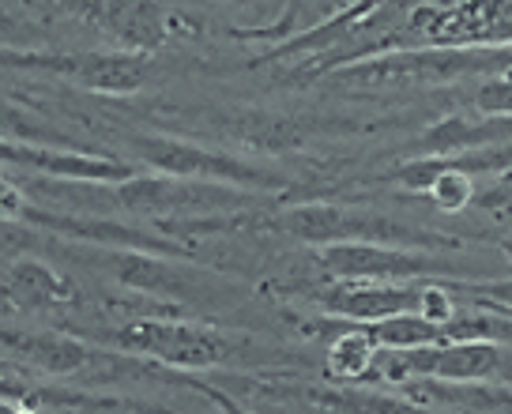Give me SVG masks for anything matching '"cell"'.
Segmentation results:
<instances>
[{
    "label": "cell",
    "instance_id": "e0dca14e",
    "mask_svg": "<svg viewBox=\"0 0 512 414\" xmlns=\"http://www.w3.org/2000/svg\"><path fill=\"white\" fill-rule=\"evenodd\" d=\"M57 414H166L151 403L128 396H102V392H46L42 396Z\"/></svg>",
    "mask_w": 512,
    "mask_h": 414
},
{
    "label": "cell",
    "instance_id": "9a60e30c",
    "mask_svg": "<svg viewBox=\"0 0 512 414\" xmlns=\"http://www.w3.org/2000/svg\"><path fill=\"white\" fill-rule=\"evenodd\" d=\"M373 358H377V343L369 335V324H354L328 347L324 377L332 384H362L373 373Z\"/></svg>",
    "mask_w": 512,
    "mask_h": 414
},
{
    "label": "cell",
    "instance_id": "3957f363",
    "mask_svg": "<svg viewBox=\"0 0 512 414\" xmlns=\"http://www.w3.org/2000/svg\"><path fill=\"white\" fill-rule=\"evenodd\" d=\"M407 377H433L448 384H490L509 377V343L494 339H456L437 347H411V351H381L373 358L369 381L400 384Z\"/></svg>",
    "mask_w": 512,
    "mask_h": 414
},
{
    "label": "cell",
    "instance_id": "7402d4cb",
    "mask_svg": "<svg viewBox=\"0 0 512 414\" xmlns=\"http://www.w3.org/2000/svg\"><path fill=\"white\" fill-rule=\"evenodd\" d=\"M27 211H31L27 192L19 189L12 177H4V170H0V223H23Z\"/></svg>",
    "mask_w": 512,
    "mask_h": 414
},
{
    "label": "cell",
    "instance_id": "6da1fadb",
    "mask_svg": "<svg viewBox=\"0 0 512 414\" xmlns=\"http://www.w3.org/2000/svg\"><path fill=\"white\" fill-rule=\"evenodd\" d=\"M509 72V49H403L381 57H358L351 64L328 68V80L354 91H400V87H437L464 76Z\"/></svg>",
    "mask_w": 512,
    "mask_h": 414
},
{
    "label": "cell",
    "instance_id": "ffe728a7",
    "mask_svg": "<svg viewBox=\"0 0 512 414\" xmlns=\"http://www.w3.org/2000/svg\"><path fill=\"white\" fill-rule=\"evenodd\" d=\"M475 110L486 117H509L512 113V83L509 72H494L490 80L475 87Z\"/></svg>",
    "mask_w": 512,
    "mask_h": 414
},
{
    "label": "cell",
    "instance_id": "d6986e66",
    "mask_svg": "<svg viewBox=\"0 0 512 414\" xmlns=\"http://www.w3.org/2000/svg\"><path fill=\"white\" fill-rule=\"evenodd\" d=\"M426 196H433L441 211H464V207L475 204V181H471V177H464V174H452V170H445V174L430 185V192H426Z\"/></svg>",
    "mask_w": 512,
    "mask_h": 414
},
{
    "label": "cell",
    "instance_id": "9c48e42d",
    "mask_svg": "<svg viewBox=\"0 0 512 414\" xmlns=\"http://www.w3.org/2000/svg\"><path fill=\"white\" fill-rule=\"evenodd\" d=\"M83 16L91 19L121 53L151 57L174 34V16L159 0H87Z\"/></svg>",
    "mask_w": 512,
    "mask_h": 414
},
{
    "label": "cell",
    "instance_id": "7a4b0ae2",
    "mask_svg": "<svg viewBox=\"0 0 512 414\" xmlns=\"http://www.w3.org/2000/svg\"><path fill=\"white\" fill-rule=\"evenodd\" d=\"M110 200L117 211H132L144 219H166L174 230H189L200 215L219 211H245L253 196L219 181H196V177H166V174H132L110 185Z\"/></svg>",
    "mask_w": 512,
    "mask_h": 414
},
{
    "label": "cell",
    "instance_id": "2e32d148",
    "mask_svg": "<svg viewBox=\"0 0 512 414\" xmlns=\"http://www.w3.org/2000/svg\"><path fill=\"white\" fill-rule=\"evenodd\" d=\"M317 403L332 414H437L426 407L407 403L396 392H369V388H336V392H320Z\"/></svg>",
    "mask_w": 512,
    "mask_h": 414
},
{
    "label": "cell",
    "instance_id": "7c38bea8",
    "mask_svg": "<svg viewBox=\"0 0 512 414\" xmlns=\"http://www.w3.org/2000/svg\"><path fill=\"white\" fill-rule=\"evenodd\" d=\"M0 294L16 309H49V305H72L83 298V290L68 275L42 260H16L0 283Z\"/></svg>",
    "mask_w": 512,
    "mask_h": 414
},
{
    "label": "cell",
    "instance_id": "ac0fdd59",
    "mask_svg": "<svg viewBox=\"0 0 512 414\" xmlns=\"http://www.w3.org/2000/svg\"><path fill=\"white\" fill-rule=\"evenodd\" d=\"M249 132H241L256 151H287L305 140V128L294 117H275V113H256L249 117Z\"/></svg>",
    "mask_w": 512,
    "mask_h": 414
},
{
    "label": "cell",
    "instance_id": "52a82bcc",
    "mask_svg": "<svg viewBox=\"0 0 512 414\" xmlns=\"http://www.w3.org/2000/svg\"><path fill=\"white\" fill-rule=\"evenodd\" d=\"M136 155L166 177H196V181H219V185H234V189H283V181L272 177L260 166L223 155V151H211L192 140H177L166 132H140L136 140Z\"/></svg>",
    "mask_w": 512,
    "mask_h": 414
},
{
    "label": "cell",
    "instance_id": "30bf717a",
    "mask_svg": "<svg viewBox=\"0 0 512 414\" xmlns=\"http://www.w3.org/2000/svg\"><path fill=\"white\" fill-rule=\"evenodd\" d=\"M430 283V279H426ZM422 283H381V279H336V287L320 294V309L351 324H377V320L415 313Z\"/></svg>",
    "mask_w": 512,
    "mask_h": 414
},
{
    "label": "cell",
    "instance_id": "8fae6325",
    "mask_svg": "<svg viewBox=\"0 0 512 414\" xmlns=\"http://www.w3.org/2000/svg\"><path fill=\"white\" fill-rule=\"evenodd\" d=\"M4 343H8L16 362L46 373V377H72V373L91 366L95 358H102L91 343H83L80 335L53 332V328L27 335H4Z\"/></svg>",
    "mask_w": 512,
    "mask_h": 414
},
{
    "label": "cell",
    "instance_id": "ba28073f",
    "mask_svg": "<svg viewBox=\"0 0 512 414\" xmlns=\"http://www.w3.org/2000/svg\"><path fill=\"white\" fill-rule=\"evenodd\" d=\"M320 268L332 279H381V283H426L445 279L448 268L415 249L377 245V241H336L320 249Z\"/></svg>",
    "mask_w": 512,
    "mask_h": 414
},
{
    "label": "cell",
    "instance_id": "5bb4252c",
    "mask_svg": "<svg viewBox=\"0 0 512 414\" xmlns=\"http://www.w3.org/2000/svg\"><path fill=\"white\" fill-rule=\"evenodd\" d=\"M113 279L125 283V287L140 290V294H166V298H185L189 294V275L177 264L144 256L140 249H128V253H110Z\"/></svg>",
    "mask_w": 512,
    "mask_h": 414
},
{
    "label": "cell",
    "instance_id": "d4e9b609",
    "mask_svg": "<svg viewBox=\"0 0 512 414\" xmlns=\"http://www.w3.org/2000/svg\"><path fill=\"white\" fill-rule=\"evenodd\" d=\"M230 4H253V0H230Z\"/></svg>",
    "mask_w": 512,
    "mask_h": 414
},
{
    "label": "cell",
    "instance_id": "44dd1931",
    "mask_svg": "<svg viewBox=\"0 0 512 414\" xmlns=\"http://www.w3.org/2000/svg\"><path fill=\"white\" fill-rule=\"evenodd\" d=\"M38 151H42V144L0 136V170H31L34 174V166H38Z\"/></svg>",
    "mask_w": 512,
    "mask_h": 414
},
{
    "label": "cell",
    "instance_id": "5b68a950",
    "mask_svg": "<svg viewBox=\"0 0 512 414\" xmlns=\"http://www.w3.org/2000/svg\"><path fill=\"white\" fill-rule=\"evenodd\" d=\"M4 68L42 72L64 83H76L95 95H136L151 80V57L144 53H31V49H0Z\"/></svg>",
    "mask_w": 512,
    "mask_h": 414
},
{
    "label": "cell",
    "instance_id": "277c9868",
    "mask_svg": "<svg viewBox=\"0 0 512 414\" xmlns=\"http://www.w3.org/2000/svg\"><path fill=\"white\" fill-rule=\"evenodd\" d=\"M272 230L287 234V238L302 241V245H336V241H377V245H452L445 238H433L422 234L415 226H403L396 219H384V215H369V211H354V207L339 204H298L279 211L272 223Z\"/></svg>",
    "mask_w": 512,
    "mask_h": 414
},
{
    "label": "cell",
    "instance_id": "8992f818",
    "mask_svg": "<svg viewBox=\"0 0 512 414\" xmlns=\"http://www.w3.org/2000/svg\"><path fill=\"white\" fill-rule=\"evenodd\" d=\"M113 347L128 354H144L170 369H211L219 366L230 343L223 332H215L208 324H192V320H159L144 317L121 324L113 332Z\"/></svg>",
    "mask_w": 512,
    "mask_h": 414
},
{
    "label": "cell",
    "instance_id": "603a6c76",
    "mask_svg": "<svg viewBox=\"0 0 512 414\" xmlns=\"http://www.w3.org/2000/svg\"><path fill=\"white\" fill-rule=\"evenodd\" d=\"M31 121H27V113H19V110H12L8 102H0V136L4 132H31Z\"/></svg>",
    "mask_w": 512,
    "mask_h": 414
},
{
    "label": "cell",
    "instance_id": "4fadbf2b",
    "mask_svg": "<svg viewBox=\"0 0 512 414\" xmlns=\"http://www.w3.org/2000/svg\"><path fill=\"white\" fill-rule=\"evenodd\" d=\"M486 144H509V117H441L415 140V159L418 155H456V151H471V147Z\"/></svg>",
    "mask_w": 512,
    "mask_h": 414
},
{
    "label": "cell",
    "instance_id": "cb8c5ba5",
    "mask_svg": "<svg viewBox=\"0 0 512 414\" xmlns=\"http://www.w3.org/2000/svg\"><path fill=\"white\" fill-rule=\"evenodd\" d=\"M0 414H34L31 407H19V403H12V399L0 396Z\"/></svg>",
    "mask_w": 512,
    "mask_h": 414
}]
</instances>
